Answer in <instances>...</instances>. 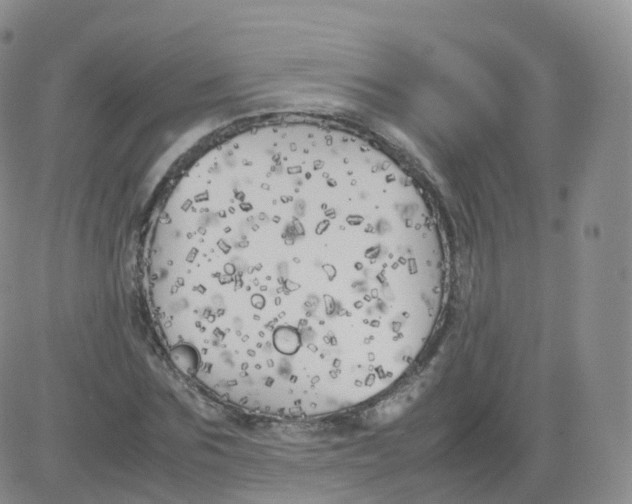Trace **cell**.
<instances>
[{
    "label": "cell",
    "mask_w": 632,
    "mask_h": 504,
    "mask_svg": "<svg viewBox=\"0 0 632 504\" xmlns=\"http://www.w3.org/2000/svg\"><path fill=\"white\" fill-rule=\"evenodd\" d=\"M149 267L172 341L226 402L313 418L382 394L436 321L429 208L343 162L245 164L159 225Z\"/></svg>",
    "instance_id": "obj_1"
}]
</instances>
